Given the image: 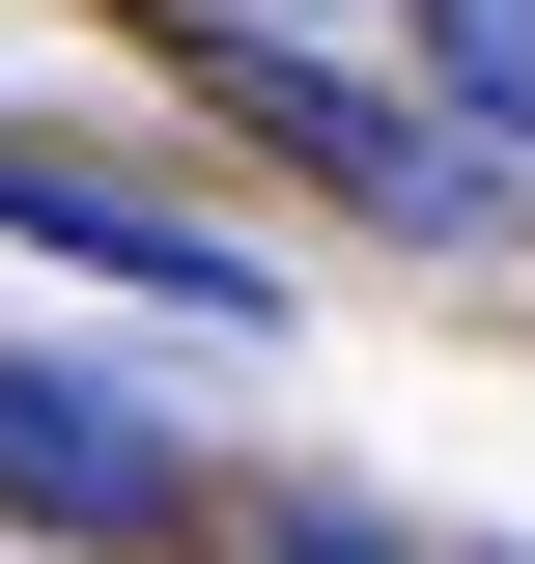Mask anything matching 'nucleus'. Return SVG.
<instances>
[{"instance_id": "5", "label": "nucleus", "mask_w": 535, "mask_h": 564, "mask_svg": "<svg viewBox=\"0 0 535 564\" xmlns=\"http://www.w3.org/2000/svg\"><path fill=\"white\" fill-rule=\"evenodd\" d=\"M254 564H423L395 508H254Z\"/></svg>"}, {"instance_id": "1", "label": "nucleus", "mask_w": 535, "mask_h": 564, "mask_svg": "<svg viewBox=\"0 0 535 564\" xmlns=\"http://www.w3.org/2000/svg\"><path fill=\"white\" fill-rule=\"evenodd\" d=\"M170 85H198L226 141H282L310 198H367V226H423V254H507V226H535V170H507L479 113H423V85H338L310 29H226V0H170Z\"/></svg>"}, {"instance_id": "4", "label": "nucleus", "mask_w": 535, "mask_h": 564, "mask_svg": "<svg viewBox=\"0 0 535 564\" xmlns=\"http://www.w3.org/2000/svg\"><path fill=\"white\" fill-rule=\"evenodd\" d=\"M395 29H423V85H451V113L535 170V0H395Z\"/></svg>"}, {"instance_id": "3", "label": "nucleus", "mask_w": 535, "mask_h": 564, "mask_svg": "<svg viewBox=\"0 0 535 564\" xmlns=\"http://www.w3.org/2000/svg\"><path fill=\"white\" fill-rule=\"evenodd\" d=\"M0 226L85 254V282H141V311H198V339H282V282L226 254L198 198H141V170H85V141H29V113H0Z\"/></svg>"}, {"instance_id": "2", "label": "nucleus", "mask_w": 535, "mask_h": 564, "mask_svg": "<svg viewBox=\"0 0 535 564\" xmlns=\"http://www.w3.org/2000/svg\"><path fill=\"white\" fill-rule=\"evenodd\" d=\"M0 508H29V536H85V564H170L226 480H198V423H141L85 339H0Z\"/></svg>"}]
</instances>
